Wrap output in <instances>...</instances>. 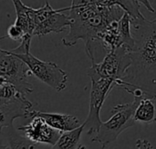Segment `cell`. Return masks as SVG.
Wrapping results in <instances>:
<instances>
[{
	"label": "cell",
	"mask_w": 156,
	"mask_h": 149,
	"mask_svg": "<svg viewBox=\"0 0 156 149\" xmlns=\"http://www.w3.org/2000/svg\"><path fill=\"white\" fill-rule=\"evenodd\" d=\"M125 11L114 0H99L91 3L70 5L71 18L68 35L62 39L66 46H74L79 40L85 43V52L91 64L98 63L104 51L99 35L112 22L122 17Z\"/></svg>",
	"instance_id": "obj_1"
},
{
	"label": "cell",
	"mask_w": 156,
	"mask_h": 149,
	"mask_svg": "<svg viewBox=\"0 0 156 149\" xmlns=\"http://www.w3.org/2000/svg\"><path fill=\"white\" fill-rule=\"evenodd\" d=\"M135 46L132 63L118 87L128 91L140 87L147 96H156V18H132Z\"/></svg>",
	"instance_id": "obj_2"
},
{
	"label": "cell",
	"mask_w": 156,
	"mask_h": 149,
	"mask_svg": "<svg viewBox=\"0 0 156 149\" xmlns=\"http://www.w3.org/2000/svg\"><path fill=\"white\" fill-rule=\"evenodd\" d=\"M32 36L27 34L20 45L11 50L9 53L21 58L34 75L42 83L48 85L57 92H61L67 87L68 73L61 69L57 64L49 61H43L30 53V44Z\"/></svg>",
	"instance_id": "obj_3"
},
{
	"label": "cell",
	"mask_w": 156,
	"mask_h": 149,
	"mask_svg": "<svg viewBox=\"0 0 156 149\" xmlns=\"http://www.w3.org/2000/svg\"><path fill=\"white\" fill-rule=\"evenodd\" d=\"M141 99L140 97H134L133 102L119 104L113 107L110 119L101 123L99 131L90 137V140L99 143L101 149H105L110 144L116 141L124 130L136 124L134 113Z\"/></svg>",
	"instance_id": "obj_4"
},
{
	"label": "cell",
	"mask_w": 156,
	"mask_h": 149,
	"mask_svg": "<svg viewBox=\"0 0 156 149\" xmlns=\"http://www.w3.org/2000/svg\"><path fill=\"white\" fill-rule=\"evenodd\" d=\"M33 104L10 82L0 79V130L13 126L18 117H28Z\"/></svg>",
	"instance_id": "obj_5"
},
{
	"label": "cell",
	"mask_w": 156,
	"mask_h": 149,
	"mask_svg": "<svg viewBox=\"0 0 156 149\" xmlns=\"http://www.w3.org/2000/svg\"><path fill=\"white\" fill-rule=\"evenodd\" d=\"M91 81L90 97V110L87 119L83 122L84 130L87 135L92 137L100 129L101 125V110L103 103L113 87L117 86L116 81L104 78L98 76L90 75L88 76Z\"/></svg>",
	"instance_id": "obj_6"
},
{
	"label": "cell",
	"mask_w": 156,
	"mask_h": 149,
	"mask_svg": "<svg viewBox=\"0 0 156 149\" xmlns=\"http://www.w3.org/2000/svg\"><path fill=\"white\" fill-rule=\"evenodd\" d=\"M131 63V51L123 46L117 47L108 52L101 62L91 64L87 70V75L112 79L118 86V82L124 76Z\"/></svg>",
	"instance_id": "obj_7"
},
{
	"label": "cell",
	"mask_w": 156,
	"mask_h": 149,
	"mask_svg": "<svg viewBox=\"0 0 156 149\" xmlns=\"http://www.w3.org/2000/svg\"><path fill=\"white\" fill-rule=\"evenodd\" d=\"M70 6L54 9L48 1H46L43 6L36 8L33 36L41 37L49 33L64 32L71 23L69 14H66Z\"/></svg>",
	"instance_id": "obj_8"
},
{
	"label": "cell",
	"mask_w": 156,
	"mask_h": 149,
	"mask_svg": "<svg viewBox=\"0 0 156 149\" xmlns=\"http://www.w3.org/2000/svg\"><path fill=\"white\" fill-rule=\"evenodd\" d=\"M32 75L28 66L7 50H0V79L12 83L18 91L27 96L33 92V85L27 81Z\"/></svg>",
	"instance_id": "obj_9"
},
{
	"label": "cell",
	"mask_w": 156,
	"mask_h": 149,
	"mask_svg": "<svg viewBox=\"0 0 156 149\" xmlns=\"http://www.w3.org/2000/svg\"><path fill=\"white\" fill-rule=\"evenodd\" d=\"M31 119L32 120L29 124L19 127L17 129L22 131L25 137L36 145L46 144L48 146H54L63 131L53 128L40 117H34Z\"/></svg>",
	"instance_id": "obj_10"
},
{
	"label": "cell",
	"mask_w": 156,
	"mask_h": 149,
	"mask_svg": "<svg viewBox=\"0 0 156 149\" xmlns=\"http://www.w3.org/2000/svg\"><path fill=\"white\" fill-rule=\"evenodd\" d=\"M34 117H42L50 127L60 131H71L80 126L82 122L75 116L68 114H59V113H48L37 110H30L28 113V117L32 118Z\"/></svg>",
	"instance_id": "obj_11"
},
{
	"label": "cell",
	"mask_w": 156,
	"mask_h": 149,
	"mask_svg": "<svg viewBox=\"0 0 156 149\" xmlns=\"http://www.w3.org/2000/svg\"><path fill=\"white\" fill-rule=\"evenodd\" d=\"M15 6L16 20L15 24L19 25L26 34L33 36L34 31V16L36 8H32L25 5L21 0H11Z\"/></svg>",
	"instance_id": "obj_12"
},
{
	"label": "cell",
	"mask_w": 156,
	"mask_h": 149,
	"mask_svg": "<svg viewBox=\"0 0 156 149\" xmlns=\"http://www.w3.org/2000/svg\"><path fill=\"white\" fill-rule=\"evenodd\" d=\"M134 120L143 125L156 123V96H146L140 100L134 113Z\"/></svg>",
	"instance_id": "obj_13"
},
{
	"label": "cell",
	"mask_w": 156,
	"mask_h": 149,
	"mask_svg": "<svg viewBox=\"0 0 156 149\" xmlns=\"http://www.w3.org/2000/svg\"><path fill=\"white\" fill-rule=\"evenodd\" d=\"M84 128V124H82V126L74 130L63 132L51 149H85V146L80 144L81 134Z\"/></svg>",
	"instance_id": "obj_14"
},
{
	"label": "cell",
	"mask_w": 156,
	"mask_h": 149,
	"mask_svg": "<svg viewBox=\"0 0 156 149\" xmlns=\"http://www.w3.org/2000/svg\"><path fill=\"white\" fill-rule=\"evenodd\" d=\"M5 128L6 129L5 131L4 128L0 131L1 135L6 137V141L8 143L7 149H35L36 144L17 133L13 126Z\"/></svg>",
	"instance_id": "obj_15"
},
{
	"label": "cell",
	"mask_w": 156,
	"mask_h": 149,
	"mask_svg": "<svg viewBox=\"0 0 156 149\" xmlns=\"http://www.w3.org/2000/svg\"><path fill=\"white\" fill-rule=\"evenodd\" d=\"M27 34L24 32V30L15 23L10 25L9 27L7 28V37L14 40V41H22L24 36Z\"/></svg>",
	"instance_id": "obj_16"
},
{
	"label": "cell",
	"mask_w": 156,
	"mask_h": 149,
	"mask_svg": "<svg viewBox=\"0 0 156 149\" xmlns=\"http://www.w3.org/2000/svg\"><path fill=\"white\" fill-rule=\"evenodd\" d=\"M135 146H136L137 149H154V147L152 146V144L148 140L144 139V138L138 139L135 143Z\"/></svg>",
	"instance_id": "obj_17"
},
{
	"label": "cell",
	"mask_w": 156,
	"mask_h": 149,
	"mask_svg": "<svg viewBox=\"0 0 156 149\" xmlns=\"http://www.w3.org/2000/svg\"><path fill=\"white\" fill-rule=\"evenodd\" d=\"M139 4H142V5H144L145 7H146V9L148 10V11H150L151 13H154L155 12V9L153 7V5H152V4L150 3V1L149 0H136Z\"/></svg>",
	"instance_id": "obj_18"
},
{
	"label": "cell",
	"mask_w": 156,
	"mask_h": 149,
	"mask_svg": "<svg viewBox=\"0 0 156 149\" xmlns=\"http://www.w3.org/2000/svg\"><path fill=\"white\" fill-rule=\"evenodd\" d=\"M99 0H72L71 5H79V4H84V3H91V2H96Z\"/></svg>",
	"instance_id": "obj_19"
}]
</instances>
